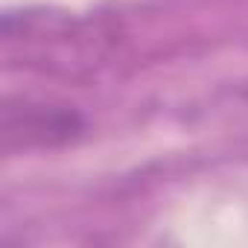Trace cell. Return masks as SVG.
I'll use <instances>...</instances> for the list:
<instances>
[{
  "instance_id": "1",
  "label": "cell",
  "mask_w": 248,
  "mask_h": 248,
  "mask_svg": "<svg viewBox=\"0 0 248 248\" xmlns=\"http://www.w3.org/2000/svg\"><path fill=\"white\" fill-rule=\"evenodd\" d=\"M6 138H18L24 146H62L82 135L85 123L73 108H53V105H27L21 114L12 108L3 120Z\"/></svg>"
}]
</instances>
